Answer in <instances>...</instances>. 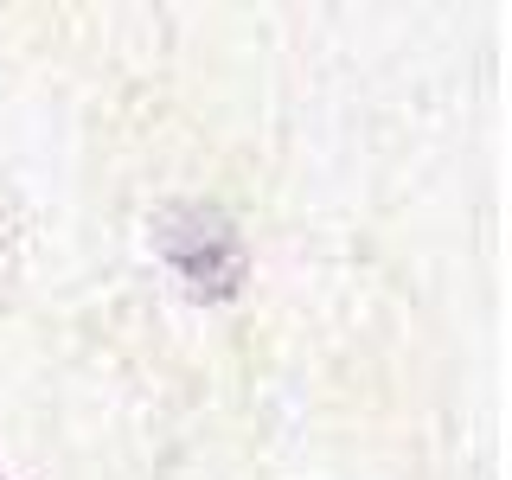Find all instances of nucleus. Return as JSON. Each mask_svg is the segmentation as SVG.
I'll use <instances>...</instances> for the list:
<instances>
[{
	"label": "nucleus",
	"instance_id": "nucleus-1",
	"mask_svg": "<svg viewBox=\"0 0 512 480\" xmlns=\"http://www.w3.org/2000/svg\"><path fill=\"white\" fill-rule=\"evenodd\" d=\"M154 244L180 269V282L205 301H231L244 288V244H237V224L218 205H192L173 199L154 212Z\"/></svg>",
	"mask_w": 512,
	"mask_h": 480
}]
</instances>
